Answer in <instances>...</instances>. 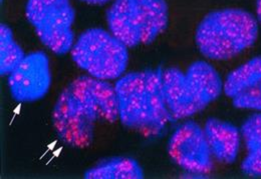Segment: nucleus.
<instances>
[{
  "label": "nucleus",
  "mask_w": 261,
  "mask_h": 179,
  "mask_svg": "<svg viewBox=\"0 0 261 179\" xmlns=\"http://www.w3.org/2000/svg\"><path fill=\"white\" fill-rule=\"evenodd\" d=\"M27 17L41 42L58 55L73 46L74 10L69 0H29Z\"/></svg>",
  "instance_id": "obj_7"
},
{
  "label": "nucleus",
  "mask_w": 261,
  "mask_h": 179,
  "mask_svg": "<svg viewBox=\"0 0 261 179\" xmlns=\"http://www.w3.org/2000/svg\"><path fill=\"white\" fill-rule=\"evenodd\" d=\"M84 2H87L89 4H103L108 2L109 0H83Z\"/></svg>",
  "instance_id": "obj_16"
},
{
  "label": "nucleus",
  "mask_w": 261,
  "mask_h": 179,
  "mask_svg": "<svg viewBox=\"0 0 261 179\" xmlns=\"http://www.w3.org/2000/svg\"><path fill=\"white\" fill-rule=\"evenodd\" d=\"M115 90L119 118L125 126L155 134L172 121L165 99L163 71L129 73L117 81Z\"/></svg>",
  "instance_id": "obj_2"
},
{
  "label": "nucleus",
  "mask_w": 261,
  "mask_h": 179,
  "mask_svg": "<svg viewBox=\"0 0 261 179\" xmlns=\"http://www.w3.org/2000/svg\"><path fill=\"white\" fill-rule=\"evenodd\" d=\"M119 118L115 87L93 76H80L59 96L53 123L61 139L69 146L85 148L92 144L99 125Z\"/></svg>",
  "instance_id": "obj_1"
},
{
  "label": "nucleus",
  "mask_w": 261,
  "mask_h": 179,
  "mask_svg": "<svg viewBox=\"0 0 261 179\" xmlns=\"http://www.w3.org/2000/svg\"><path fill=\"white\" fill-rule=\"evenodd\" d=\"M212 155L222 163L235 161L240 145L238 129L223 120L210 118L204 128Z\"/></svg>",
  "instance_id": "obj_10"
},
{
  "label": "nucleus",
  "mask_w": 261,
  "mask_h": 179,
  "mask_svg": "<svg viewBox=\"0 0 261 179\" xmlns=\"http://www.w3.org/2000/svg\"><path fill=\"white\" fill-rule=\"evenodd\" d=\"M256 12L258 20L261 22V0H256Z\"/></svg>",
  "instance_id": "obj_17"
},
{
  "label": "nucleus",
  "mask_w": 261,
  "mask_h": 179,
  "mask_svg": "<svg viewBox=\"0 0 261 179\" xmlns=\"http://www.w3.org/2000/svg\"><path fill=\"white\" fill-rule=\"evenodd\" d=\"M168 151L174 162L190 173L206 174L213 167L204 129L193 121L176 128L170 137Z\"/></svg>",
  "instance_id": "obj_8"
},
{
  "label": "nucleus",
  "mask_w": 261,
  "mask_h": 179,
  "mask_svg": "<svg viewBox=\"0 0 261 179\" xmlns=\"http://www.w3.org/2000/svg\"><path fill=\"white\" fill-rule=\"evenodd\" d=\"M232 101L237 108L261 111V81L235 95Z\"/></svg>",
  "instance_id": "obj_15"
},
{
  "label": "nucleus",
  "mask_w": 261,
  "mask_h": 179,
  "mask_svg": "<svg viewBox=\"0 0 261 179\" xmlns=\"http://www.w3.org/2000/svg\"><path fill=\"white\" fill-rule=\"evenodd\" d=\"M163 87L171 118L177 120L194 115L217 99L223 83L212 65L196 61L186 72L177 68L163 71Z\"/></svg>",
  "instance_id": "obj_4"
},
{
  "label": "nucleus",
  "mask_w": 261,
  "mask_h": 179,
  "mask_svg": "<svg viewBox=\"0 0 261 179\" xmlns=\"http://www.w3.org/2000/svg\"><path fill=\"white\" fill-rule=\"evenodd\" d=\"M75 64L91 76L111 80L119 78L127 69L128 47L112 33L92 28L81 34L71 48Z\"/></svg>",
  "instance_id": "obj_6"
},
{
  "label": "nucleus",
  "mask_w": 261,
  "mask_h": 179,
  "mask_svg": "<svg viewBox=\"0 0 261 179\" xmlns=\"http://www.w3.org/2000/svg\"><path fill=\"white\" fill-rule=\"evenodd\" d=\"M110 31L127 47L151 43L166 29L165 0H116L108 11Z\"/></svg>",
  "instance_id": "obj_5"
},
{
  "label": "nucleus",
  "mask_w": 261,
  "mask_h": 179,
  "mask_svg": "<svg viewBox=\"0 0 261 179\" xmlns=\"http://www.w3.org/2000/svg\"><path fill=\"white\" fill-rule=\"evenodd\" d=\"M24 53L14 40L12 30L6 24L0 25V72L1 75L10 74L24 58Z\"/></svg>",
  "instance_id": "obj_14"
},
{
  "label": "nucleus",
  "mask_w": 261,
  "mask_h": 179,
  "mask_svg": "<svg viewBox=\"0 0 261 179\" xmlns=\"http://www.w3.org/2000/svg\"><path fill=\"white\" fill-rule=\"evenodd\" d=\"M261 81V56L254 57L233 70L225 80L223 90L230 98Z\"/></svg>",
  "instance_id": "obj_13"
},
{
  "label": "nucleus",
  "mask_w": 261,
  "mask_h": 179,
  "mask_svg": "<svg viewBox=\"0 0 261 179\" xmlns=\"http://www.w3.org/2000/svg\"><path fill=\"white\" fill-rule=\"evenodd\" d=\"M258 35L256 18L242 9L209 13L196 30V44L207 58L225 60L250 47Z\"/></svg>",
  "instance_id": "obj_3"
},
{
  "label": "nucleus",
  "mask_w": 261,
  "mask_h": 179,
  "mask_svg": "<svg viewBox=\"0 0 261 179\" xmlns=\"http://www.w3.org/2000/svg\"><path fill=\"white\" fill-rule=\"evenodd\" d=\"M247 156L242 162V171L250 176H261V113L253 114L241 128Z\"/></svg>",
  "instance_id": "obj_11"
},
{
  "label": "nucleus",
  "mask_w": 261,
  "mask_h": 179,
  "mask_svg": "<svg viewBox=\"0 0 261 179\" xmlns=\"http://www.w3.org/2000/svg\"><path fill=\"white\" fill-rule=\"evenodd\" d=\"M84 177L87 179H141L144 172L141 165L133 158L117 157L100 162L90 168Z\"/></svg>",
  "instance_id": "obj_12"
},
{
  "label": "nucleus",
  "mask_w": 261,
  "mask_h": 179,
  "mask_svg": "<svg viewBox=\"0 0 261 179\" xmlns=\"http://www.w3.org/2000/svg\"><path fill=\"white\" fill-rule=\"evenodd\" d=\"M51 84L49 60L43 52H33L9 74L8 86L12 97L18 102H33L41 99Z\"/></svg>",
  "instance_id": "obj_9"
}]
</instances>
